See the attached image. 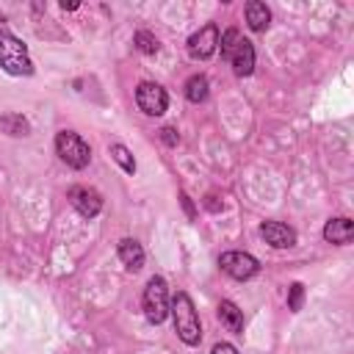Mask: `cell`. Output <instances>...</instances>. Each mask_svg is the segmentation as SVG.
Here are the masks:
<instances>
[{
  "instance_id": "obj_1",
  "label": "cell",
  "mask_w": 354,
  "mask_h": 354,
  "mask_svg": "<svg viewBox=\"0 0 354 354\" xmlns=\"http://www.w3.org/2000/svg\"><path fill=\"white\" fill-rule=\"evenodd\" d=\"M169 313L174 318V332L185 346H199L202 340V324L196 315V307L185 290H177V296L169 301Z\"/></svg>"
},
{
  "instance_id": "obj_2",
  "label": "cell",
  "mask_w": 354,
  "mask_h": 354,
  "mask_svg": "<svg viewBox=\"0 0 354 354\" xmlns=\"http://www.w3.org/2000/svg\"><path fill=\"white\" fill-rule=\"evenodd\" d=\"M0 66L14 77L33 75V61L28 55V47L11 30H0Z\"/></svg>"
},
{
  "instance_id": "obj_3",
  "label": "cell",
  "mask_w": 354,
  "mask_h": 354,
  "mask_svg": "<svg viewBox=\"0 0 354 354\" xmlns=\"http://www.w3.org/2000/svg\"><path fill=\"white\" fill-rule=\"evenodd\" d=\"M141 307L149 324H163L169 315V285L163 277H149L144 296H141Z\"/></svg>"
},
{
  "instance_id": "obj_4",
  "label": "cell",
  "mask_w": 354,
  "mask_h": 354,
  "mask_svg": "<svg viewBox=\"0 0 354 354\" xmlns=\"http://www.w3.org/2000/svg\"><path fill=\"white\" fill-rule=\"evenodd\" d=\"M55 152L69 169H86L91 160V147L72 130H61L55 136Z\"/></svg>"
},
{
  "instance_id": "obj_5",
  "label": "cell",
  "mask_w": 354,
  "mask_h": 354,
  "mask_svg": "<svg viewBox=\"0 0 354 354\" xmlns=\"http://www.w3.org/2000/svg\"><path fill=\"white\" fill-rule=\"evenodd\" d=\"M136 105H138V111L147 113V116H163L166 108H169V94H166L163 86L144 80V83H138V88H136Z\"/></svg>"
},
{
  "instance_id": "obj_6",
  "label": "cell",
  "mask_w": 354,
  "mask_h": 354,
  "mask_svg": "<svg viewBox=\"0 0 354 354\" xmlns=\"http://www.w3.org/2000/svg\"><path fill=\"white\" fill-rule=\"evenodd\" d=\"M218 266H221V271L227 277H232L238 282H246V279L257 277V271H260L257 257H252L249 252H224L218 257Z\"/></svg>"
},
{
  "instance_id": "obj_7",
  "label": "cell",
  "mask_w": 354,
  "mask_h": 354,
  "mask_svg": "<svg viewBox=\"0 0 354 354\" xmlns=\"http://www.w3.org/2000/svg\"><path fill=\"white\" fill-rule=\"evenodd\" d=\"M218 50V25L216 22H207L205 28H199L196 33L188 36V55L196 58V61H207L213 58Z\"/></svg>"
},
{
  "instance_id": "obj_8",
  "label": "cell",
  "mask_w": 354,
  "mask_h": 354,
  "mask_svg": "<svg viewBox=\"0 0 354 354\" xmlns=\"http://www.w3.org/2000/svg\"><path fill=\"white\" fill-rule=\"evenodd\" d=\"M69 202H72V207H75L80 216H86V218H94V216L102 210V196H100L94 188H86V185L69 188Z\"/></svg>"
},
{
  "instance_id": "obj_9",
  "label": "cell",
  "mask_w": 354,
  "mask_h": 354,
  "mask_svg": "<svg viewBox=\"0 0 354 354\" xmlns=\"http://www.w3.org/2000/svg\"><path fill=\"white\" fill-rule=\"evenodd\" d=\"M260 238L274 249H290L296 243V232L282 221H263L260 224Z\"/></svg>"
},
{
  "instance_id": "obj_10",
  "label": "cell",
  "mask_w": 354,
  "mask_h": 354,
  "mask_svg": "<svg viewBox=\"0 0 354 354\" xmlns=\"http://www.w3.org/2000/svg\"><path fill=\"white\" fill-rule=\"evenodd\" d=\"M230 64H232V72L238 77H249L254 72V47L249 39H238V44L230 55Z\"/></svg>"
},
{
  "instance_id": "obj_11",
  "label": "cell",
  "mask_w": 354,
  "mask_h": 354,
  "mask_svg": "<svg viewBox=\"0 0 354 354\" xmlns=\"http://www.w3.org/2000/svg\"><path fill=\"white\" fill-rule=\"evenodd\" d=\"M354 238V221L351 218H329L324 224V241L335 243V246H346Z\"/></svg>"
},
{
  "instance_id": "obj_12",
  "label": "cell",
  "mask_w": 354,
  "mask_h": 354,
  "mask_svg": "<svg viewBox=\"0 0 354 354\" xmlns=\"http://www.w3.org/2000/svg\"><path fill=\"white\" fill-rule=\"evenodd\" d=\"M243 14H246V25H249L254 33L268 30V25H271V8H268L263 0H249L246 8H243Z\"/></svg>"
},
{
  "instance_id": "obj_13",
  "label": "cell",
  "mask_w": 354,
  "mask_h": 354,
  "mask_svg": "<svg viewBox=\"0 0 354 354\" xmlns=\"http://www.w3.org/2000/svg\"><path fill=\"white\" fill-rule=\"evenodd\" d=\"M116 252H119V260L124 263V268L138 271L144 266V249H141V243L136 238H122L119 246H116Z\"/></svg>"
},
{
  "instance_id": "obj_14",
  "label": "cell",
  "mask_w": 354,
  "mask_h": 354,
  "mask_svg": "<svg viewBox=\"0 0 354 354\" xmlns=\"http://www.w3.org/2000/svg\"><path fill=\"white\" fill-rule=\"evenodd\" d=\"M218 321L230 329V332H235V335H243V313L230 301V299H224V301H218Z\"/></svg>"
},
{
  "instance_id": "obj_15",
  "label": "cell",
  "mask_w": 354,
  "mask_h": 354,
  "mask_svg": "<svg viewBox=\"0 0 354 354\" xmlns=\"http://www.w3.org/2000/svg\"><path fill=\"white\" fill-rule=\"evenodd\" d=\"M207 94H210V83H207L205 75H191V77L185 80V100H188V102L199 105V102L207 100Z\"/></svg>"
},
{
  "instance_id": "obj_16",
  "label": "cell",
  "mask_w": 354,
  "mask_h": 354,
  "mask_svg": "<svg viewBox=\"0 0 354 354\" xmlns=\"http://www.w3.org/2000/svg\"><path fill=\"white\" fill-rule=\"evenodd\" d=\"M0 127L8 136H28L30 133V122L22 113H6V116H0Z\"/></svg>"
},
{
  "instance_id": "obj_17",
  "label": "cell",
  "mask_w": 354,
  "mask_h": 354,
  "mask_svg": "<svg viewBox=\"0 0 354 354\" xmlns=\"http://www.w3.org/2000/svg\"><path fill=\"white\" fill-rule=\"evenodd\" d=\"M108 152H111V158L122 166V171H127V174L136 171V160H133V155H130V149H127L124 144H111Z\"/></svg>"
},
{
  "instance_id": "obj_18",
  "label": "cell",
  "mask_w": 354,
  "mask_h": 354,
  "mask_svg": "<svg viewBox=\"0 0 354 354\" xmlns=\"http://www.w3.org/2000/svg\"><path fill=\"white\" fill-rule=\"evenodd\" d=\"M133 44H136L138 53H144V55H155V53L160 50V41H158L152 33H147V30H138V33L133 36Z\"/></svg>"
},
{
  "instance_id": "obj_19",
  "label": "cell",
  "mask_w": 354,
  "mask_h": 354,
  "mask_svg": "<svg viewBox=\"0 0 354 354\" xmlns=\"http://www.w3.org/2000/svg\"><path fill=\"white\" fill-rule=\"evenodd\" d=\"M238 30L235 28H230V30H224V36H218V47H221V55L230 61V55H232V50H235V44H238Z\"/></svg>"
},
{
  "instance_id": "obj_20",
  "label": "cell",
  "mask_w": 354,
  "mask_h": 354,
  "mask_svg": "<svg viewBox=\"0 0 354 354\" xmlns=\"http://www.w3.org/2000/svg\"><path fill=\"white\" fill-rule=\"evenodd\" d=\"M301 301H304V285H301V282H293V285L288 288V310L299 313V310H301Z\"/></svg>"
},
{
  "instance_id": "obj_21",
  "label": "cell",
  "mask_w": 354,
  "mask_h": 354,
  "mask_svg": "<svg viewBox=\"0 0 354 354\" xmlns=\"http://www.w3.org/2000/svg\"><path fill=\"white\" fill-rule=\"evenodd\" d=\"M160 141H163L166 147H177V141H180L177 127H163V130H160Z\"/></svg>"
},
{
  "instance_id": "obj_22",
  "label": "cell",
  "mask_w": 354,
  "mask_h": 354,
  "mask_svg": "<svg viewBox=\"0 0 354 354\" xmlns=\"http://www.w3.org/2000/svg\"><path fill=\"white\" fill-rule=\"evenodd\" d=\"M210 354H238V348H235L232 343H216Z\"/></svg>"
},
{
  "instance_id": "obj_23",
  "label": "cell",
  "mask_w": 354,
  "mask_h": 354,
  "mask_svg": "<svg viewBox=\"0 0 354 354\" xmlns=\"http://www.w3.org/2000/svg\"><path fill=\"white\" fill-rule=\"evenodd\" d=\"M180 199H183V207H185V213H188V218H194V205H191V199H188V194H180Z\"/></svg>"
},
{
  "instance_id": "obj_24",
  "label": "cell",
  "mask_w": 354,
  "mask_h": 354,
  "mask_svg": "<svg viewBox=\"0 0 354 354\" xmlns=\"http://www.w3.org/2000/svg\"><path fill=\"white\" fill-rule=\"evenodd\" d=\"M61 8H64V11H75V8H77V3H61Z\"/></svg>"
}]
</instances>
